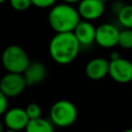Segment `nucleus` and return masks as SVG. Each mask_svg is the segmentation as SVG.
<instances>
[{"label": "nucleus", "instance_id": "obj_1", "mask_svg": "<svg viewBox=\"0 0 132 132\" xmlns=\"http://www.w3.org/2000/svg\"><path fill=\"white\" fill-rule=\"evenodd\" d=\"M79 48L80 44L72 32L56 33L48 44L51 58L60 65H67L74 61Z\"/></svg>", "mask_w": 132, "mask_h": 132}, {"label": "nucleus", "instance_id": "obj_2", "mask_svg": "<svg viewBox=\"0 0 132 132\" xmlns=\"http://www.w3.org/2000/svg\"><path fill=\"white\" fill-rule=\"evenodd\" d=\"M48 24L57 33L72 32L80 21V16L76 8L71 4L61 3L52 7L48 12Z\"/></svg>", "mask_w": 132, "mask_h": 132}, {"label": "nucleus", "instance_id": "obj_3", "mask_svg": "<svg viewBox=\"0 0 132 132\" xmlns=\"http://www.w3.org/2000/svg\"><path fill=\"white\" fill-rule=\"evenodd\" d=\"M1 62L7 72L22 74L30 64V59L26 51L16 44H11L4 48Z\"/></svg>", "mask_w": 132, "mask_h": 132}, {"label": "nucleus", "instance_id": "obj_4", "mask_svg": "<svg viewBox=\"0 0 132 132\" xmlns=\"http://www.w3.org/2000/svg\"><path fill=\"white\" fill-rule=\"evenodd\" d=\"M77 118L76 106L69 100H58L50 109V119L52 124L58 127H68L72 125Z\"/></svg>", "mask_w": 132, "mask_h": 132}, {"label": "nucleus", "instance_id": "obj_5", "mask_svg": "<svg viewBox=\"0 0 132 132\" xmlns=\"http://www.w3.org/2000/svg\"><path fill=\"white\" fill-rule=\"evenodd\" d=\"M108 75L117 82L132 81V62L125 58H118L108 62Z\"/></svg>", "mask_w": 132, "mask_h": 132}, {"label": "nucleus", "instance_id": "obj_6", "mask_svg": "<svg viewBox=\"0 0 132 132\" xmlns=\"http://www.w3.org/2000/svg\"><path fill=\"white\" fill-rule=\"evenodd\" d=\"M26 87L25 79L20 73L7 72L0 80V91L7 98L19 96Z\"/></svg>", "mask_w": 132, "mask_h": 132}, {"label": "nucleus", "instance_id": "obj_7", "mask_svg": "<svg viewBox=\"0 0 132 132\" xmlns=\"http://www.w3.org/2000/svg\"><path fill=\"white\" fill-rule=\"evenodd\" d=\"M119 29L111 24H102L96 28L95 31V42L101 47L111 48L118 45Z\"/></svg>", "mask_w": 132, "mask_h": 132}, {"label": "nucleus", "instance_id": "obj_8", "mask_svg": "<svg viewBox=\"0 0 132 132\" xmlns=\"http://www.w3.org/2000/svg\"><path fill=\"white\" fill-rule=\"evenodd\" d=\"M105 10V4L100 0H80L78 2V14L85 21L99 19Z\"/></svg>", "mask_w": 132, "mask_h": 132}, {"label": "nucleus", "instance_id": "obj_9", "mask_svg": "<svg viewBox=\"0 0 132 132\" xmlns=\"http://www.w3.org/2000/svg\"><path fill=\"white\" fill-rule=\"evenodd\" d=\"M28 122L29 118L24 108L12 107L4 113V124L7 129L20 132L21 130H25Z\"/></svg>", "mask_w": 132, "mask_h": 132}, {"label": "nucleus", "instance_id": "obj_10", "mask_svg": "<svg viewBox=\"0 0 132 132\" xmlns=\"http://www.w3.org/2000/svg\"><path fill=\"white\" fill-rule=\"evenodd\" d=\"M46 67L41 62H30L25 71L22 73L26 86H35L42 82L46 77Z\"/></svg>", "mask_w": 132, "mask_h": 132}, {"label": "nucleus", "instance_id": "obj_11", "mask_svg": "<svg viewBox=\"0 0 132 132\" xmlns=\"http://www.w3.org/2000/svg\"><path fill=\"white\" fill-rule=\"evenodd\" d=\"M95 31L96 28L91 22L80 20L75 26L72 33L74 34L75 38L77 39L80 45L88 46L95 41Z\"/></svg>", "mask_w": 132, "mask_h": 132}, {"label": "nucleus", "instance_id": "obj_12", "mask_svg": "<svg viewBox=\"0 0 132 132\" xmlns=\"http://www.w3.org/2000/svg\"><path fill=\"white\" fill-rule=\"evenodd\" d=\"M85 72L90 79H102L108 75V61L103 58H94L87 63Z\"/></svg>", "mask_w": 132, "mask_h": 132}, {"label": "nucleus", "instance_id": "obj_13", "mask_svg": "<svg viewBox=\"0 0 132 132\" xmlns=\"http://www.w3.org/2000/svg\"><path fill=\"white\" fill-rule=\"evenodd\" d=\"M25 132H55L52 122L43 119V118H37L33 120H29Z\"/></svg>", "mask_w": 132, "mask_h": 132}, {"label": "nucleus", "instance_id": "obj_14", "mask_svg": "<svg viewBox=\"0 0 132 132\" xmlns=\"http://www.w3.org/2000/svg\"><path fill=\"white\" fill-rule=\"evenodd\" d=\"M120 24L125 29H132V4L125 5L117 13Z\"/></svg>", "mask_w": 132, "mask_h": 132}, {"label": "nucleus", "instance_id": "obj_15", "mask_svg": "<svg viewBox=\"0 0 132 132\" xmlns=\"http://www.w3.org/2000/svg\"><path fill=\"white\" fill-rule=\"evenodd\" d=\"M118 45L122 48L130 50L132 48V29H123L119 33Z\"/></svg>", "mask_w": 132, "mask_h": 132}, {"label": "nucleus", "instance_id": "obj_16", "mask_svg": "<svg viewBox=\"0 0 132 132\" xmlns=\"http://www.w3.org/2000/svg\"><path fill=\"white\" fill-rule=\"evenodd\" d=\"M24 109L29 120H33V119H37L41 117V108L37 103H29Z\"/></svg>", "mask_w": 132, "mask_h": 132}, {"label": "nucleus", "instance_id": "obj_17", "mask_svg": "<svg viewBox=\"0 0 132 132\" xmlns=\"http://www.w3.org/2000/svg\"><path fill=\"white\" fill-rule=\"evenodd\" d=\"M9 4L14 10L18 11H25L32 5L31 0H9Z\"/></svg>", "mask_w": 132, "mask_h": 132}, {"label": "nucleus", "instance_id": "obj_18", "mask_svg": "<svg viewBox=\"0 0 132 132\" xmlns=\"http://www.w3.org/2000/svg\"><path fill=\"white\" fill-rule=\"evenodd\" d=\"M57 0H31V4L38 8H47L54 6Z\"/></svg>", "mask_w": 132, "mask_h": 132}, {"label": "nucleus", "instance_id": "obj_19", "mask_svg": "<svg viewBox=\"0 0 132 132\" xmlns=\"http://www.w3.org/2000/svg\"><path fill=\"white\" fill-rule=\"evenodd\" d=\"M7 105H8L7 97L0 91V116L5 113V111L7 110Z\"/></svg>", "mask_w": 132, "mask_h": 132}, {"label": "nucleus", "instance_id": "obj_20", "mask_svg": "<svg viewBox=\"0 0 132 132\" xmlns=\"http://www.w3.org/2000/svg\"><path fill=\"white\" fill-rule=\"evenodd\" d=\"M121 56H120V54L118 53V52H112L111 54H110V60H114V59H118V58H120Z\"/></svg>", "mask_w": 132, "mask_h": 132}, {"label": "nucleus", "instance_id": "obj_21", "mask_svg": "<svg viewBox=\"0 0 132 132\" xmlns=\"http://www.w3.org/2000/svg\"><path fill=\"white\" fill-rule=\"evenodd\" d=\"M63 3H67V4H74V3H78L80 0H62Z\"/></svg>", "mask_w": 132, "mask_h": 132}, {"label": "nucleus", "instance_id": "obj_22", "mask_svg": "<svg viewBox=\"0 0 132 132\" xmlns=\"http://www.w3.org/2000/svg\"><path fill=\"white\" fill-rule=\"evenodd\" d=\"M2 132H18V131H14V130H10V129H6V130H3Z\"/></svg>", "mask_w": 132, "mask_h": 132}, {"label": "nucleus", "instance_id": "obj_23", "mask_svg": "<svg viewBox=\"0 0 132 132\" xmlns=\"http://www.w3.org/2000/svg\"><path fill=\"white\" fill-rule=\"evenodd\" d=\"M3 131V125H2V122L0 121V132H2Z\"/></svg>", "mask_w": 132, "mask_h": 132}, {"label": "nucleus", "instance_id": "obj_24", "mask_svg": "<svg viewBox=\"0 0 132 132\" xmlns=\"http://www.w3.org/2000/svg\"><path fill=\"white\" fill-rule=\"evenodd\" d=\"M123 132H132V128H129V129H126V130H124Z\"/></svg>", "mask_w": 132, "mask_h": 132}, {"label": "nucleus", "instance_id": "obj_25", "mask_svg": "<svg viewBox=\"0 0 132 132\" xmlns=\"http://www.w3.org/2000/svg\"><path fill=\"white\" fill-rule=\"evenodd\" d=\"M100 1H101V2H103V3H104V4H105V3H106V2H107V1H108V0H100Z\"/></svg>", "mask_w": 132, "mask_h": 132}, {"label": "nucleus", "instance_id": "obj_26", "mask_svg": "<svg viewBox=\"0 0 132 132\" xmlns=\"http://www.w3.org/2000/svg\"><path fill=\"white\" fill-rule=\"evenodd\" d=\"M4 1H5V0H0V4H1V3H3Z\"/></svg>", "mask_w": 132, "mask_h": 132}, {"label": "nucleus", "instance_id": "obj_27", "mask_svg": "<svg viewBox=\"0 0 132 132\" xmlns=\"http://www.w3.org/2000/svg\"><path fill=\"white\" fill-rule=\"evenodd\" d=\"M131 4H132V0H131Z\"/></svg>", "mask_w": 132, "mask_h": 132}]
</instances>
